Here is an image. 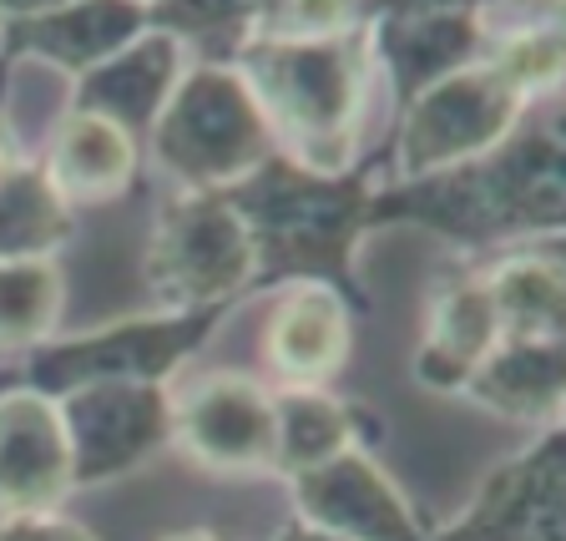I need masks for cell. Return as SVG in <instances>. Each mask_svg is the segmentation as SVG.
Returning <instances> with one entry per match:
<instances>
[{
	"instance_id": "8",
	"label": "cell",
	"mask_w": 566,
	"mask_h": 541,
	"mask_svg": "<svg viewBox=\"0 0 566 541\" xmlns=\"http://www.w3.org/2000/svg\"><path fill=\"white\" fill-rule=\"evenodd\" d=\"M172 450L208 476H273V389L243 370L172 379Z\"/></svg>"
},
{
	"instance_id": "6",
	"label": "cell",
	"mask_w": 566,
	"mask_h": 541,
	"mask_svg": "<svg viewBox=\"0 0 566 541\" xmlns=\"http://www.w3.org/2000/svg\"><path fill=\"white\" fill-rule=\"evenodd\" d=\"M142 279L153 309H238L253 294V243L228 193H177L153 223Z\"/></svg>"
},
{
	"instance_id": "23",
	"label": "cell",
	"mask_w": 566,
	"mask_h": 541,
	"mask_svg": "<svg viewBox=\"0 0 566 541\" xmlns=\"http://www.w3.org/2000/svg\"><path fill=\"white\" fill-rule=\"evenodd\" d=\"M66 314V279L56 259L0 263V365L21 370L31 350L61 334Z\"/></svg>"
},
{
	"instance_id": "2",
	"label": "cell",
	"mask_w": 566,
	"mask_h": 541,
	"mask_svg": "<svg viewBox=\"0 0 566 541\" xmlns=\"http://www.w3.org/2000/svg\"><path fill=\"white\" fill-rule=\"evenodd\" d=\"M375 188L379 177L365 163L349 173H314L283 153L228 188L253 243V294L283 283H329L354 314H365L359 248L375 233Z\"/></svg>"
},
{
	"instance_id": "13",
	"label": "cell",
	"mask_w": 566,
	"mask_h": 541,
	"mask_svg": "<svg viewBox=\"0 0 566 541\" xmlns=\"http://www.w3.org/2000/svg\"><path fill=\"white\" fill-rule=\"evenodd\" d=\"M147 31V6L106 0V6H11L0 11V76L21 61L66 71L71 82L96 61L117 56ZM6 86V82H0Z\"/></svg>"
},
{
	"instance_id": "19",
	"label": "cell",
	"mask_w": 566,
	"mask_h": 541,
	"mask_svg": "<svg viewBox=\"0 0 566 541\" xmlns=\"http://www.w3.org/2000/svg\"><path fill=\"white\" fill-rule=\"evenodd\" d=\"M460 400L495 420L552 430L566 405V340H501L465 379Z\"/></svg>"
},
{
	"instance_id": "27",
	"label": "cell",
	"mask_w": 566,
	"mask_h": 541,
	"mask_svg": "<svg viewBox=\"0 0 566 541\" xmlns=\"http://www.w3.org/2000/svg\"><path fill=\"white\" fill-rule=\"evenodd\" d=\"M21 163V147H15V137H11V127H6V117H0V177L11 173V167Z\"/></svg>"
},
{
	"instance_id": "5",
	"label": "cell",
	"mask_w": 566,
	"mask_h": 541,
	"mask_svg": "<svg viewBox=\"0 0 566 541\" xmlns=\"http://www.w3.org/2000/svg\"><path fill=\"white\" fill-rule=\"evenodd\" d=\"M233 309H147L82 334H56L21 360V385L61 400L82 385H172Z\"/></svg>"
},
{
	"instance_id": "21",
	"label": "cell",
	"mask_w": 566,
	"mask_h": 541,
	"mask_svg": "<svg viewBox=\"0 0 566 541\" xmlns=\"http://www.w3.org/2000/svg\"><path fill=\"white\" fill-rule=\"evenodd\" d=\"M359 446H365V415L334 389H273V476L279 481L318 471Z\"/></svg>"
},
{
	"instance_id": "22",
	"label": "cell",
	"mask_w": 566,
	"mask_h": 541,
	"mask_svg": "<svg viewBox=\"0 0 566 541\" xmlns=\"http://www.w3.org/2000/svg\"><path fill=\"white\" fill-rule=\"evenodd\" d=\"M71 233H76V212L61 202L41 163L21 157L0 177V263L56 259Z\"/></svg>"
},
{
	"instance_id": "1",
	"label": "cell",
	"mask_w": 566,
	"mask_h": 541,
	"mask_svg": "<svg viewBox=\"0 0 566 541\" xmlns=\"http://www.w3.org/2000/svg\"><path fill=\"white\" fill-rule=\"evenodd\" d=\"M436 233L465 259L562 243L566 233V142L552 112H531L501 147L430 177H385L375 188L379 228Z\"/></svg>"
},
{
	"instance_id": "29",
	"label": "cell",
	"mask_w": 566,
	"mask_h": 541,
	"mask_svg": "<svg viewBox=\"0 0 566 541\" xmlns=\"http://www.w3.org/2000/svg\"><path fill=\"white\" fill-rule=\"evenodd\" d=\"M15 385H21V370H6V365H0V395H6V389H15Z\"/></svg>"
},
{
	"instance_id": "17",
	"label": "cell",
	"mask_w": 566,
	"mask_h": 541,
	"mask_svg": "<svg viewBox=\"0 0 566 541\" xmlns=\"http://www.w3.org/2000/svg\"><path fill=\"white\" fill-rule=\"evenodd\" d=\"M188 51L177 46L167 31H157L147 21V31L122 46L117 56L96 61L92 71H82L76 82H71V112H92V117L112 122L122 127L132 142H147L153 122L163 117L167 96L172 86L182 82V71H188Z\"/></svg>"
},
{
	"instance_id": "26",
	"label": "cell",
	"mask_w": 566,
	"mask_h": 541,
	"mask_svg": "<svg viewBox=\"0 0 566 541\" xmlns=\"http://www.w3.org/2000/svg\"><path fill=\"white\" fill-rule=\"evenodd\" d=\"M269 541H344V537H334V531H324V527H308V521L294 517V521H283Z\"/></svg>"
},
{
	"instance_id": "15",
	"label": "cell",
	"mask_w": 566,
	"mask_h": 541,
	"mask_svg": "<svg viewBox=\"0 0 566 541\" xmlns=\"http://www.w3.org/2000/svg\"><path fill=\"white\" fill-rule=\"evenodd\" d=\"M76 496L56 400L15 385L0 395V521L46 517Z\"/></svg>"
},
{
	"instance_id": "11",
	"label": "cell",
	"mask_w": 566,
	"mask_h": 541,
	"mask_svg": "<svg viewBox=\"0 0 566 541\" xmlns=\"http://www.w3.org/2000/svg\"><path fill=\"white\" fill-rule=\"evenodd\" d=\"M369 66L385 71L395 106H410L420 92L455 71L475 66L491 46V15L475 6H405L365 15Z\"/></svg>"
},
{
	"instance_id": "28",
	"label": "cell",
	"mask_w": 566,
	"mask_h": 541,
	"mask_svg": "<svg viewBox=\"0 0 566 541\" xmlns=\"http://www.w3.org/2000/svg\"><path fill=\"white\" fill-rule=\"evenodd\" d=\"M163 541H223V537L208 527H188V531H172V537H163Z\"/></svg>"
},
{
	"instance_id": "25",
	"label": "cell",
	"mask_w": 566,
	"mask_h": 541,
	"mask_svg": "<svg viewBox=\"0 0 566 541\" xmlns=\"http://www.w3.org/2000/svg\"><path fill=\"white\" fill-rule=\"evenodd\" d=\"M0 541H96L82 521H71L66 511H46V517H6L0 521Z\"/></svg>"
},
{
	"instance_id": "18",
	"label": "cell",
	"mask_w": 566,
	"mask_h": 541,
	"mask_svg": "<svg viewBox=\"0 0 566 541\" xmlns=\"http://www.w3.org/2000/svg\"><path fill=\"white\" fill-rule=\"evenodd\" d=\"M35 163H41V173L51 177V188L61 193V202L71 212L106 208V202H122L137 188L142 142H132L122 127L92 117V112H71L66 106L46 153Z\"/></svg>"
},
{
	"instance_id": "7",
	"label": "cell",
	"mask_w": 566,
	"mask_h": 541,
	"mask_svg": "<svg viewBox=\"0 0 566 541\" xmlns=\"http://www.w3.org/2000/svg\"><path fill=\"white\" fill-rule=\"evenodd\" d=\"M526 117V96L481 56L475 66L455 71L430 92H420L410 106H400L395 147H389L395 177H430L471 163V157H485Z\"/></svg>"
},
{
	"instance_id": "12",
	"label": "cell",
	"mask_w": 566,
	"mask_h": 541,
	"mask_svg": "<svg viewBox=\"0 0 566 541\" xmlns=\"http://www.w3.org/2000/svg\"><path fill=\"white\" fill-rule=\"evenodd\" d=\"M283 486L294 496L298 521L324 527L344 541H430V531H436L369 446L344 450L329 466L304 471Z\"/></svg>"
},
{
	"instance_id": "20",
	"label": "cell",
	"mask_w": 566,
	"mask_h": 541,
	"mask_svg": "<svg viewBox=\"0 0 566 541\" xmlns=\"http://www.w3.org/2000/svg\"><path fill=\"white\" fill-rule=\"evenodd\" d=\"M481 269L501 340H566V269L556 243L511 248Z\"/></svg>"
},
{
	"instance_id": "24",
	"label": "cell",
	"mask_w": 566,
	"mask_h": 541,
	"mask_svg": "<svg viewBox=\"0 0 566 541\" xmlns=\"http://www.w3.org/2000/svg\"><path fill=\"white\" fill-rule=\"evenodd\" d=\"M485 61H491L521 96H526L531 112H542L556 92H562V76H566V25L562 11H542V15H526L521 25L495 35L491 31V46H485Z\"/></svg>"
},
{
	"instance_id": "16",
	"label": "cell",
	"mask_w": 566,
	"mask_h": 541,
	"mask_svg": "<svg viewBox=\"0 0 566 541\" xmlns=\"http://www.w3.org/2000/svg\"><path fill=\"white\" fill-rule=\"evenodd\" d=\"M495 344H501V319H495L491 289H485V269L460 263V269L440 273L424 299V330L415 344L410 375L430 395H460Z\"/></svg>"
},
{
	"instance_id": "10",
	"label": "cell",
	"mask_w": 566,
	"mask_h": 541,
	"mask_svg": "<svg viewBox=\"0 0 566 541\" xmlns=\"http://www.w3.org/2000/svg\"><path fill=\"white\" fill-rule=\"evenodd\" d=\"M430 541H566V425L536 430L531 446L485 471Z\"/></svg>"
},
{
	"instance_id": "9",
	"label": "cell",
	"mask_w": 566,
	"mask_h": 541,
	"mask_svg": "<svg viewBox=\"0 0 566 541\" xmlns=\"http://www.w3.org/2000/svg\"><path fill=\"white\" fill-rule=\"evenodd\" d=\"M56 410L76 491H102L172 446V385H82Z\"/></svg>"
},
{
	"instance_id": "3",
	"label": "cell",
	"mask_w": 566,
	"mask_h": 541,
	"mask_svg": "<svg viewBox=\"0 0 566 541\" xmlns=\"http://www.w3.org/2000/svg\"><path fill=\"white\" fill-rule=\"evenodd\" d=\"M273 147L314 173L359 167V132L369 102L365 15L324 35H248L233 56Z\"/></svg>"
},
{
	"instance_id": "4",
	"label": "cell",
	"mask_w": 566,
	"mask_h": 541,
	"mask_svg": "<svg viewBox=\"0 0 566 541\" xmlns=\"http://www.w3.org/2000/svg\"><path fill=\"white\" fill-rule=\"evenodd\" d=\"M273 153L279 147L259 102L223 61H188L163 117L142 142V157H153L177 193H228Z\"/></svg>"
},
{
	"instance_id": "14",
	"label": "cell",
	"mask_w": 566,
	"mask_h": 541,
	"mask_svg": "<svg viewBox=\"0 0 566 541\" xmlns=\"http://www.w3.org/2000/svg\"><path fill=\"white\" fill-rule=\"evenodd\" d=\"M354 354V304L329 283H283L263 324L273 389H334Z\"/></svg>"
}]
</instances>
